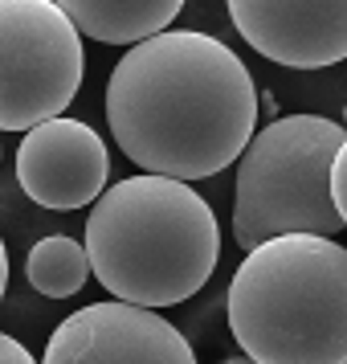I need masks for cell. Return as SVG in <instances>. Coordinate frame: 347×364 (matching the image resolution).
<instances>
[{
  "mask_svg": "<svg viewBox=\"0 0 347 364\" xmlns=\"http://www.w3.org/2000/svg\"><path fill=\"white\" fill-rule=\"evenodd\" d=\"M90 274L135 307H176L213 279L221 225L192 184L172 176H127L102 188L86 217Z\"/></svg>",
  "mask_w": 347,
  "mask_h": 364,
  "instance_id": "2",
  "label": "cell"
},
{
  "mask_svg": "<svg viewBox=\"0 0 347 364\" xmlns=\"http://www.w3.org/2000/svg\"><path fill=\"white\" fill-rule=\"evenodd\" d=\"M221 364H253L249 356H229V360H221Z\"/></svg>",
  "mask_w": 347,
  "mask_h": 364,
  "instance_id": "14",
  "label": "cell"
},
{
  "mask_svg": "<svg viewBox=\"0 0 347 364\" xmlns=\"http://www.w3.org/2000/svg\"><path fill=\"white\" fill-rule=\"evenodd\" d=\"M106 119L123 156L151 176L204 181L246 151L258 127L253 74L225 41L164 29L119 58Z\"/></svg>",
  "mask_w": 347,
  "mask_h": 364,
  "instance_id": "1",
  "label": "cell"
},
{
  "mask_svg": "<svg viewBox=\"0 0 347 364\" xmlns=\"http://www.w3.org/2000/svg\"><path fill=\"white\" fill-rule=\"evenodd\" d=\"M225 315L253 364H347V246L282 233L246 250Z\"/></svg>",
  "mask_w": 347,
  "mask_h": 364,
  "instance_id": "3",
  "label": "cell"
},
{
  "mask_svg": "<svg viewBox=\"0 0 347 364\" xmlns=\"http://www.w3.org/2000/svg\"><path fill=\"white\" fill-rule=\"evenodd\" d=\"M41 364H197L176 323L135 303H86L53 328Z\"/></svg>",
  "mask_w": 347,
  "mask_h": 364,
  "instance_id": "6",
  "label": "cell"
},
{
  "mask_svg": "<svg viewBox=\"0 0 347 364\" xmlns=\"http://www.w3.org/2000/svg\"><path fill=\"white\" fill-rule=\"evenodd\" d=\"M343 127L323 115H286L253 132L237 156L233 233L253 250L282 233H331L343 221L331 205V160L343 144Z\"/></svg>",
  "mask_w": 347,
  "mask_h": 364,
  "instance_id": "4",
  "label": "cell"
},
{
  "mask_svg": "<svg viewBox=\"0 0 347 364\" xmlns=\"http://www.w3.org/2000/svg\"><path fill=\"white\" fill-rule=\"evenodd\" d=\"M4 282H9V254H4V242H0V299H4Z\"/></svg>",
  "mask_w": 347,
  "mask_h": 364,
  "instance_id": "13",
  "label": "cell"
},
{
  "mask_svg": "<svg viewBox=\"0 0 347 364\" xmlns=\"http://www.w3.org/2000/svg\"><path fill=\"white\" fill-rule=\"evenodd\" d=\"M0 364H37V360L21 340H13L9 331H0Z\"/></svg>",
  "mask_w": 347,
  "mask_h": 364,
  "instance_id": "12",
  "label": "cell"
},
{
  "mask_svg": "<svg viewBox=\"0 0 347 364\" xmlns=\"http://www.w3.org/2000/svg\"><path fill=\"white\" fill-rule=\"evenodd\" d=\"M331 205H335L339 221L347 225V135L335 151V160H331Z\"/></svg>",
  "mask_w": 347,
  "mask_h": 364,
  "instance_id": "11",
  "label": "cell"
},
{
  "mask_svg": "<svg viewBox=\"0 0 347 364\" xmlns=\"http://www.w3.org/2000/svg\"><path fill=\"white\" fill-rule=\"evenodd\" d=\"M78 33L102 46H139L164 33L184 0H53Z\"/></svg>",
  "mask_w": 347,
  "mask_h": 364,
  "instance_id": "9",
  "label": "cell"
},
{
  "mask_svg": "<svg viewBox=\"0 0 347 364\" xmlns=\"http://www.w3.org/2000/svg\"><path fill=\"white\" fill-rule=\"evenodd\" d=\"M237 33L290 70H323L347 58V0H225Z\"/></svg>",
  "mask_w": 347,
  "mask_h": 364,
  "instance_id": "8",
  "label": "cell"
},
{
  "mask_svg": "<svg viewBox=\"0 0 347 364\" xmlns=\"http://www.w3.org/2000/svg\"><path fill=\"white\" fill-rule=\"evenodd\" d=\"M343 127H347V107H343Z\"/></svg>",
  "mask_w": 347,
  "mask_h": 364,
  "instance_id": "15",
  "label": "cell"
},
{
  "mask_svg": "<svg viewBox=\"0 0 347 364\" xmlns=\"http://www.w3.org/2000/svg\"><path fill=\"white\" fill-rule=\"evenodd\" d=\"M25 274L33 282V291H41L45 299H70L78 295L90 279V258L86 250L66 237V233H53V237H41L29 258H25Z\"/></svg>",
  "mask_w": 347,
  "mask_h": 364,
  "instance_id": "10",
  "label": "cell"
},
{
  "mask_svg": "<svg viewBox=\"0 0 347 364\" xmlns=\"http://www.w3.org/2000/svg\"><path fill=\"white\" fill-rule=\"evenodd\" d=\"M82 33L53 0H0V132H33L82 90Z\"/></svg>",
  "mask_w": 347,
  "mask_h": 364,
  "instance_id": "5",
  "label": "cell"
},
{
  "mask_svg": "<svg viewBox=\"0 0 347 364\" xmlns=\"http://www.w3.org/2000/svg\"><path fill=\"white\" fill-rule=\"evenodd\" d=\"M111 181V151L90 123L45 119L17 148V184L41 209H82Z\"/></svg>",
  "mask_w": 347,
  "mask_h": 364,
  "instance_id": "7",
  "label": "cell"
}]
</instances>
